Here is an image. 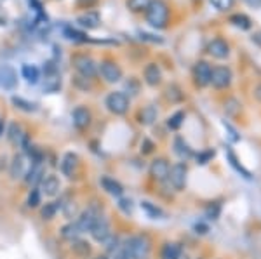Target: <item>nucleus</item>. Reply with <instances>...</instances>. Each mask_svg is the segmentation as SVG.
Listing matches in <instances>:
<instances>
[{
	"label": "nucleus",
	"instance_id": "obj_4",
	"mask_svg": "<svg viewBox=\"0 0 261 259\" xmlns=\"http://www.w3.org/2000/svg\"><path fill=\"white\" fill-rule=\"evenodd\" d=\"M71 63H73V68L77 70L79 75L84 78H89L91 80V78H94L98 75V65L87 54H75L71 57Z\"/></svg>",
	"mask_w": 261,
	"mask_h": 259
},
{
	"label": "nucleus",
	"instance_id": "obj_17",
	"mask_svg": "<svg viewBox=\"0 0 261 259\" xmlns=\"http://www.w3.org/2000/svg\"><path fill=\"white\" fill-rule=\"evenodd\" d=\"M211 65L205 61H199L193 66V78L199 87H205L211 83Z\"/></svg>",
	"mask_w": 261,
	"mask_h": 259
},
{
	"label": "nucleus",
	"instance_id": "obj_37",
	"mask_svg": "<svg viewBox=\"0 0 261 259\" xmlns=\"http://www.w3.org/2000/svg\"><path fill=\"white\" fill-rule=\"evenodd\" d=\"M226 155H228V160H230V164H231V165H233V167H235V169H237V170H239V172H242V176H244V178H247V179H249V178H251V174H249V172H247V170H246V169H244V167H242L241 164H239V162H237V158H235V155H233V153H231V152H230V150H228V152H226Z\"/></svg>",
	"mask_w": 261,
	"mask_h": 259
},
{
	"label": "nucleus",
	"instance_id": "obj_3",
	"mask_svg": "<svg viewBox=\"0 0 261 259\" xmlns=\"http://www.w3.org/2000/svg\"><path fill=\"white\" fill-rule=\"evenodd\" d=\"M146 12V21L153 28H166L167 19H169V7L164 0H151Z\"/></svg>",
	"mask_w": 261,
	"mask_h": 259
},
{
	"label": "nucleus",
	"instance_id": "obj_48",
	"mask_svg": "<svg viewBox=\"0 0 261 259\" xmlns=\"http://www.w3.org/2000/svg\"><path fill=\"white\" fill-rule=\"evenodd\" d=\"M247 2H249L251 6H259V4H261V0H247Z\"/></svg>",
	"mask_w": 261,
	"mask_h": 259
},
{
	"label": "nucleus",
	"instance_id": "obj_38",
	"mask_svg": "<svg viewBox=\"0 0 261 259\" xmlns=\"http://www.w3.org/2000/svg\"><path fill=\"white\" fill-rule=\"evenodd\" d=\"M117 206H119V209L122 212H124V214H133V209H134V206H133V200L130 198H119V204H117Z\"/></svg>",
	"mask_w": 261,
	"mask_h": 259
},
{
	"label": "nucleus",
	"instance_id": "obj_10",
	"mask_svg": "<svg viewBox=\"0 0 261 259\" xmlns=\"http://www.w3.org/2000/svg\"><path fill=\"white\" fill-rule=\"evenodd\" d=\"M187 174H188L187 165H185L183 162H178V164H174L169 169V178H167V181L171 183L174 190L181 191L187 186Z\"/></svg>",
	"mask_w": 261,
	"mask_h": 259
},
{
	"label": "nucleus",
	"instance_id": "obj_22",
	"mask_svg": "<svg viewBox=\"0 0 261 259\" xmlns=\"http://www.w3.org/2000/svg\"><path fill=\"white\" fill-rule=\"evenodd\" d=\"M60 232V237L65 242H70L71 240H77V239H81V235H82V232H81V228L77 226V223L75 221H68V223H65L63 226L58 229Z\"/></svg>",
	"mask_w": 261,
	"mask_h": 259
},
{
	"label": "nucleus",
	"instance_id": "obj_33",
	"mask_svg": "<svg viewBox=\"0 0 261 259\" xmlns=\"http://www.w3.org/2000/svg\"><path fill=\"white\" fill-rule=\"evenodd\" d=\"M230 23L233 24V26L241 28V30H249L251 28V19L247 18L246 14H233L230 18Z\"/></svg>",
	"mask_w": 261,
	"mask_h": 259
},
{
	"label": "nucleus",
	"instance_id": "obj_1",
	"mask_svg": "<svg viewBox=\"0 0 261 259\" xmlns=\"http://www.w3.org/2000/svg\"><path fill=\"white\" fill-rule=\"evenodd\" d=\"M122 252L127 259H145L150 252V239L146 235H134L122 242Z\"/></svg>",
	"mask_w": 261,
	"mask_h": 259
},
{
	"label": "nucleus",
	"instance_id": "obj_27",
	"mask_svg": "<svg viewBox=\"0 0 261 259\" xmlns=\"http://www.w3.org/2000/svg\"><path fill=\"white\" fill-rule=\"evenodd\" d=\"M21 75L28 83H37L40 80V70L35 65H23L21 66Z\"/></svg>",
	"mask_w": 261,
	"mask_h": 259
},
{
	"label": "nucleus",
	"instance_id": "obj_25",
	"mask_svg": "<svg viewBox=\"0 0 261 259\" xmlns=\"http://www.w3.org/2000/svg\"><path fill=\"white\" fill-rule=\"evenodd\" d=\"M174 152H176V155L179 158H183V160H188V158L193 155L190 145H188L187 141H185V137H181V136L174 137Z\"/></svg>",
	"mask_w": 261,
	"mask_h": 259
},
{
	"label": "nucleus",
	"instance_id": "obj_21",
	"mask_svg": "<svg viewBox=\"0 0 261 259\" xmlns=\"http://www.w3.org/2000/svg\"><path fill=\"white\" fill-rule=\"evenodd\" d=\"M143 75H145V82L148 83L150 87H157L159 83L162 82V70L157 63H150V65H146L145 73Z\"/></svg>",
	"mask_w": 261,
	"mask_h": 259
},
{
	"label": "nucleus",
	"instance_id": "obj_32",
	"mask_svg": "<svg viewBox=\"0 0 261 259\" xmlns=\"http://www.w3.org/2000/svg\"><path fill=\"white\" fill-rule=\"evenodd\" d=\"M63 33H65L66 39H68V40H73V42H89V40H91L89 37L86 35V33L75 30L73 26H65V28H63Z\"/></svg>",
	"mask_w": 261,
	"mask_h": 259
},
{
	"label": "nucleus",
	"instance_id": "obj_39",
	"mask_svg": "<svg viewBox=\"0 0 261 259\" xmlns=\"http://www.w3.org/2000/svg\"><path fill=\"white\" fill-rule=\"evenodd\" d=\"M166 96H167V99H171L172 103L181 101V99H183V94H181V91L176 85H171L169 89H167V94Z\"/></svg>",
	"mask_w": 261,
	"mask_h": 259
},
{
	"label": "nucleus",
	"instance_id": "obj_23",
	"mask_svg": "<svg viewBox=\"0 0 261 259\" xmlns=\"http://www.w3.org/2000/svg\"><path fill=\"white\" fill-rule=\"evenodd\" d=\"M77 23L81 24L82 28H87V30H94V28H98V26H99L101 18H99L98 12L89 11V12H86V14L79 16V18H77Z\"/></svg>",
	"mask_w": 261,
	"mask_h": 259
},
{
	"label": "nucleus",
	"instance_id": "obj_49",
	"mask_svg": "<svg viewBox=\"0 0 261 259\" xmlns=\"http://www.w3.org/2000/svg\"><path fill=\"white\" fill-rule=\"evenodd\" d=\"M0 2H2V0H0Z\"/></svg>",
	"mask_w": 261,
	"mask_h": 259
},
{
	"label": "nucleus",
	"instance_id": "obj_12",
	"mask_svg": "<svg viewBox=\"0 0 261 259\" xmlns=\"http://www.w3.org/2000/svg\"><path fill=\"white\" fill-rule=\"evenodd\" d=\"M231 78H233L231 70L226 66H216L211 70V83L216 89H226L231 83Z\"/></svg>",
	"mask_w": 261,
	"mask_h": 259
},
{
	"label": "nucleus",
	"instance_id": "obj_18",
	"mask_svg": "<svg viewBox=\"0 0 261 259\" xmlns=\"http://www.w3.org/2000/svg\"><path fill=\"white\" fill-rule=\"evenodd\" d=\"M207 52L211 54L213 57H216V60H225V57L230 56V45L223 39H214L209 42Z\"/></svg>",
	"mask_w": 261,
	"mask_h": 259
},
{
	"label": "nucleus",
	"instance_id": "obj_6",
	"mask_svg": "<svg viewBox=\"0 0 261 259\" xmlns=\"http://www.w3.org/2000/svg\"><path fill=\"white\" fill-rule=\"evenodd\" d=\"M32 162L24 153H18V155L12 157V160L9 162V176L12 181H19V179H24L28 169H30Z\"/></svg>",
	"mask_w": 261,
	"mask_h": 259
},
{
	"label": "nucleus",
	"instance_id": "obj_9",
	"mask_svg": "<svg viewBox=\"0 0 261 259\" xmlns=\"http://www.w3.org/2000/svg\"><path fill=\"white\" fill-rule=\"evenodd\" d=\"M39 190H40L42 197H44V195L49 198L58 197L61 191V179L58 178L56 174H45L39 185Z\"/></svg>",
	"mask_w": 261,
	"mask_h": 259
},
{
	"label": "nucleus",
	"instance_id": "obj_2",
	"mask_svg": "<svg viewBox=\"0 0 261 259\" xmlns=\"http://www.w3.org/2000/svg\"><path fill=\"white\" fill-rule=\"evenodd\" d=\"M101 214H103V206L94 200V202L87 204V207L79 212L75 223H77V226L81 228L82 233H89L91 228L94 226V223L98 221V218Z\"/></svg>",
	"mask_w": 261,
	"mask_h": 259
},
{
	"label": "nucleus",
	"instance_id": "obj_26",
	"mask_svg": "<svg viewBox=\"0 0 261 259\" xmlns=\"http://www.w3.org/2000/svg\"><path fill=\"white\" fill-rule=\"evenodd\" d=\"M181 252H183V249H181L179 244H176V242H167L162 247V259H179Z\"/></svg>",
	"mask_w": 261,
	"mask_h": 259
},
{
	"label": "nucleus",
	"instance_id": "obj_34",
	"mask_svg": "<svg viewBox=\"0 0 261 259\" xmlns=\"http://www.w3.org/2000/svg\"><path fill=\"white\" fill-rule=\"evenodd\" d=\"M141 209L150 216V218H153V219H159V218H162V216H164V212L161 211V209L155 206V204L146 202V200H143V202H141Z\"/></svg>",
	"mask_w": 261,
	"mask_h": 259
},
{
	"label": "nucleus",
	"instance_id": "obj_13",
	"mask_svg": "<svg viewBox=\"0 0 261 259\" xmlns=\"http://www.w3.org/2000/svg\"><path fill=\"white\" fill-rule=\"evenodd\" d=\"M44 176H45V162H32L30 169H28L23 181L30 188H39Z\"/></svg>",
	"mask_w": 261,
	"mask_h": 259
},
{
	"label": "nucleus",
	"instance_id": "obj_8",
	"mask_svg": "<svg viewBox=\"0 0 261 259\" xmlns=\"http://www.w3.org/2000/svg\"><path fill=\"white\" fill-rule=\"evenodd\" d=\"M112 226H110V219L107 218L105 214H101L98 221L94 223V226L91 228V232H89V235H91V239L94 240V242H98V244H103L105 240L108 239V237L112 235Z\"/></svg>",
	"mask_w": 261,
	"mask_h": 259
},
{
	"label": "nucleus",
	"instance_id": "obj_46",
	"mask_svg": "<svg viewBox=\"0 0 261 259\" xmlns=\"http://www.w3.org/2000/svg\"><path fill=\"white\" fill-rule=\"evenodd\" d=\"M254 98L258 99V101H261V83H259V85H256V89H254Z\"/></svg>",
	"mask_w": 261,
	"mask_h": 259
},
{
	"label": "nucleus",
	"instance_id": "obj_45",
	"mask_svg": "<svg viewBox=\"0 0 261 259\" xmlns=\"http://www.w3.org/2000/svg\"><path fill=\"white\" fill-rule=\"evenodd\" d=\"M96 2H98V0H79V4H81V6H86V7H89Z\"/></svg>",
	"mask_w": 261,
	"mask_h": 259
},
{
	"label": "nucleus",
	"instance_id": "obj_40",
	"mask_svg": "<svg viewBox=\"0 0 261 259\" xmlns=\"http://www.w3.org/2000/svg\"><path fill=\"white\" fill-rule=\"evenodd\" d=\"M218 11H228L233 6V0H209Z\"/></svg>",
	"mask_w": 261,
	"mask_h": 259
},
{
	"label": "nucleus",
	"instance_id": "obj_41",
	"mask_svg": "<svg viewBox=\"0 0 261 259\" xmlns=\"http://www.w3.org/2000/svg\"><path fill=\"white\" fill-rule=\"evenodd\" d=\"M140 39L146 40V42H151V44H162V42H164L162 37L151 35V33H146V32H140Z\"/></svg>",
	"mask_w": 261,
	"mask_h": 259
},
{
	"label": "nucleus",
	"instance_id": "obj_20",
	"mask_svg": "<svg viewBox=\"0 0 261 259\" xmlns=\"http://www.w3.org/2000/svg\"><path fill=\"white\" fill-rule=\"evenodd\" d=\"M16 83H18V75H16L12 66H0V87L4 89H14Z\"/></svg>",
	"mask_w": 261,
	"mask_h": 259
},
{
	"label": "nucleus",
	"instance_id": "obj_14",
	"mask_svg": "<svg viewBox=\"0 0 261 259\" xmlns=\"http://www.w3.org/2000/svg\"><path fill=\"white\" fill-rule=\"evenodd\" d=\"M169 169H171V165L166 158H155V160L150 164V176L153 181L164 183V181H167V178H169Z\"/></svg>",
	"mask_w": 261,
	"mask_h": 259
},
{
	"label": "nucleus",
	"instance_id": "obj_36",
	"mask_svg": "<svg viewBox=\"0 0 261 259\" xmlns=\"http://www.w3.org/2000/svg\"><path fill=\"white\" fill-rule=\"evenodd\" d=\"M185 120V111H176L174 115H171L169 119H167V127L171 129V131H178L181 127V124H183Z\"/></svg>",
	"mask_w": 261,
	"mask_h": 259
},
{
	"label": "nucleus",
	"instance_id": "obj_44",
	"mask_svg": "<svg viewBox=\"0 0 261 259\" xmlns=\"http://www.w3.org/2000/svg\"><path fill=\"white\" fill-rule=\"evenodd\" d=\"M251 39H252V42H254L256 45H258V47H261V32H256Z\"/></svg>",
	"mask_w": 261,
	"mask_h": 259
},
{
	"label": "nucleus",
	"instance_id": "obj_24",
	"mask_svg": "<svg viewBox=\"0 0 261 259\" xmlns=\"http://www.w3.org/2000/svg\"><path fill=\"white\" fill-rule=\"evenodd\" d=\"M61 207V202H45L44 206H40V218L42 221H53L58 216Z\"/></svg>",
	"mask_w": 261,
	"mask_h": 259
},
{
	"label": "nucleus",
	"instance_id": "obj_7",
	"mask_svg": "<svg viewBox=\"0 0 261 259\" xmlns=\"http://www.w3.org/2000/svg\"><path fill=\"white\" fill-rule=\"evenodd\" d=\"M98 73L107 83H117L122 80V68L115 61H110V60L101 63L98 66Z\"/></svg>",
	"mask_w": 261,
	"mask_h": 259
},
{
	"label": "nucleus",
	"instance_id": "obj_30",
	"mask_svg": "<svg viewBox=\"0 0 261 259\" xmlns=\"http://www.w3.org/2000/svg\"><path fill=\"white\" fill-rule=\"evenodd\" d=\"M157 115H159L157 108L151 106V104H148V106H145L140 111V122L143 125H151V124L155 122V120H157Z\"/></svg>",
	"mask_w": 261,
	"mask_h": 259
},
{
	"label": "nucleus",
	"instance_id": "obj_28",
	"mask_svg": "<svg viewBox=\"0 0 261 259\" xmlns=\"http://www.w3.org/2000/svg\"><path fill=\"white\" fill-rule=\"evenodd\" d=\"M60 211L63 212V216H65V219L71 221L73 218H77L79 212H81V209H79V204L75 202V200H68V202H61Z\"/></svg>",
	"mask_w": 261,
	"mask_h": 259
},
{
	"label": "nucleus",
	"instance_id": "obj_19",
	"mask_svg": "<svg viewBox=\"0 0 261 259\" xmlns=\"http://www.w3.org/2000/svg\"><path fill=\"white\" fill-rule=\"evenodd\" d=\"M99 185L108 195H112V197H115V198H120L122 195H124V186H122L117 179H113L110 176H101Z\"/></svg>",
	"mask_w": 261,
	"mask_h": 259
},
{
	"label": "nucleus",
	"instance_id": "obj_29",
	"mask_svg": "<svg viewBox=\"0 0 261 259\" xmlns=\"http://www.w3.org/2000/svg\"><path fill=\"white\" fill-rule=\"evenodd\" d=\"M12 104H14L18 110L24 111V113H35V111L39 110V104H37V103H32V101H28V99H24V98H18V96H14V98H12Z\"/></svg>",
	"mask_w": 261,
	"mask_h": 259
},
{
	"label": "nucleus",
	"instance_id": "obj_11",
	"mask_svg": "<svg viewBox=\"0 0 261 259\" xmlns=\"http://www.w3.org/2000/svg\"><path fill=\"white\" fill-rule=\"evenodd\" d=\"M79 167H81V158H79L77 153L68 152L63 155L60 162V170L65 178H73L75 174H77Z\"/></svg>",
	"mask_w": 261,
	"mask_h": 259
},
{
	"label": "nucleus",
	"instance_id": "obj_16",
	"mask_svg": "<svg viewBox=\"0 0 261 259\" xmlns=\"http://www.w3.org/2000/svg\"><path fill=\"white\" fill-rule=\"evenodd\" d=\"M71 120H73L75 129H79V131H86L92 122V113H91L89 108H86L81 104V106H77L73 110V113H71Z\"/></svg>",
	"mask_w": 261,
	"mask_h": 259
},
{
	"label": "nucleus",
	"instance_id": "obj_5",
	"mask_svg": "<svg viewBox=\"0 0 261 259\" xmlns=\"http://www.w3.org/2000/svg\"><path fill=\"white\" fill-rule=\"evenodd\" d=\"M105 106L113 115H125L129 110V98L127 94L120 93V91H113L105 99Z\"/></svg>",
	"mask_w": 261,
	"mask_h": 259
},
{
	"label": "nucleus",
	"instance_id": "obj_31",
	"mask_svg": "<svg viewBox=\"0 0 261 259\" xmlns=\"http://www.w3.org/2000/svg\"><path fill=\"white\" fill-rule=\"evenodd\" d=\"M42 206V193L39 188H30L27 195V207L28 209H39Z\"/></svg>",
	"mask_w": 261,
	"mask_h": 259
},
{
	"label": "nucleus",
	"instance_id": "obj_15",
	"mask_svg": "<svg viewBox=\"0 0 261 259\" xmlns=\"http://www.w3.org/2000/svg\"><path fill=\"white\" fill-rule=\"evenodd\" d=\"M71 256L75 259H91L92 257V245L91 242L84 240L82 237L77 240H71L70 245H68Z\"/></svg>",
	"mask_w": 261,
	"mask_h": 259
},
{
	"label": "nucleus",
	"instance_id": "obj_35",
	"mask_svg": "<svg viewBox=\"0 0 261 259\" xmlns=\"http://www.w3.org/2000/svg\"><path fill=\"white\" fill-rule=\"evenodd\" d=\"M151 0H127V9L133 12H143L148 9Z\"/></svg>",
	"mask_w": 261,
	"mask_h": 259
},
{
	"label": "nucleus",
	"instance_id": "obj_43",
	"mask_svg": "<svg viewBox=\"0 0 261 259\" xmlns=\"http://www.w3.org/2000/svg\"><path fill=\"white\" fill-rule=\"evenodd\" d=\"M153 152V143H151L150 139H143V143H141V153H151Z\"/></svg>",
	"mask_w": 261,
	"mask_h": 259
},
{
	"label": "nucleus",
	"instance_id": "obj_47",
	"mask_svg": "<svg viewBox=\"0 0 261 259\" xmlns=\"http://www.w3.org/2000/svg\"><path fill=\"white\" fill-rule=\"evenodd\" d=\"M91 259H110L108 254H98V256H92Z\"/></svg>",
	"mask_w": 261,
	"mask_h": 259
},
{
	"label": "nucleus",
	"instance_id": "obj_42",
	"mask_svg": "<svg viewBox=\"0 0 261 259\" xmlns=\"http://www.w3.org/2000/svg\"><path fill=\"white\" fill-rule=\"evenodd\" d=\"M213 157H214V152L213 150H207V152H202L197 155V162H199V164H207Z\"/></svg>",
	"mask_w": 261,
	"mask_h": 259
}]
</instances>
